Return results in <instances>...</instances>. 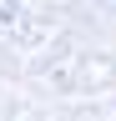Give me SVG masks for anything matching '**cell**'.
Instances as JSON below:
<instances>
[]
</instances>
